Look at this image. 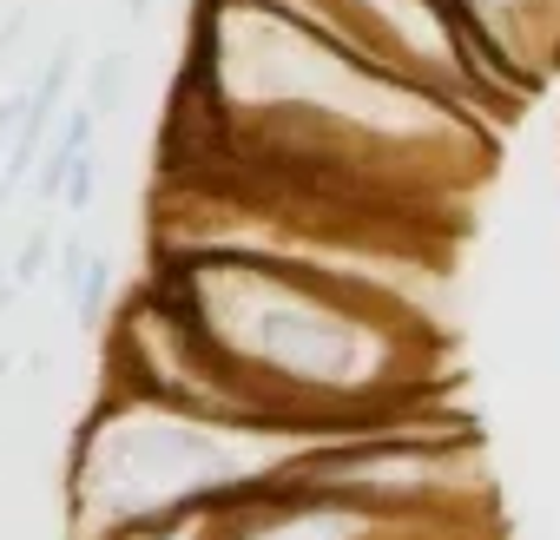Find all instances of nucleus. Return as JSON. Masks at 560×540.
Here are the masks:
<instances>
[{"label":"nucleus","instance_id":"nucleus-7","mask_svg":"<svg viewBox=\"0 0 560 540\" xmlns=\"http://www.w3.org/2000/svg\"><path fill=\"white\" fill-rule=\"evenodd\" d=\"M126 99H132V54H100L93 60V73H86V106L100 113V119H113V113H126Z\"/></svg>","mask_w":560,"mask_h":540},{"label":"nucleus","instance_id":"nucleus-10","mask_svg":"<svg viewBox=\"0 0 560 540\" xmlns=\"http://www.w3.org/2000/svg\"><path fill=\"white\" fill-rule=\"evenodd\" d=\"M119 14H126V21H139V14H152V0H119Z\"/></svg>","mask_w":560,"mask_h":540},{"label":"nucleus","instance_id":"nucleus-9","mask_svg":"<svg viewBox=\"0 0 560 540\" xmlns=\"http://www.w3.org/2000/svg\"><path fill=\"white\" fill-rule=\"evenodd\" d=\"M93 198H100V152H86L80 165H73V178H67V218H86L93 211Z\"/></svg>","mask_w":560,"mask_h":540},{"label":"nucleus","instance_id":"nucleus-8","mask_svg":"<svg viewBox=\"0 0 560 540\" xmlns=\"http://www.w3.org/2000/svg\"><path fill=\"white\" fill-rule=\"evenodd\" d=\"M54 263H60V237H54V224H34V231L21 237L14 263H8V278H14V291H34Z\"/></svg>","mask_w":560,"mask_h":540},{"label":"nucleus","instance_id":"nucleus-5","mask_svg":"<svg viewBox=\"0 0 560 540\" xmlns=\"http://www.w3.org/2000/svg\"><path fill=\"white\" fill-rule=\"evenodd\" d=\"M231 520H237V494L231 501H198V507H172V514H145V520H126L100 540H231Z\"/></svg>","mask_w":560,"mask_h":540},{"label":"nucleus","instance_id":"nucleus-4","mask_svg":"<svg viewBox=\"0 0 560 540\" xmlns=\"http://www.w3.org/2000/svg\"><path fill=\"white\" fill-rule=\"evenodd\" d=\"M60 291H67V304H73L80 324L106 330V317H113V304H119L113 257H100V250L80 244V237H60Z\"/></svg>","mask_w":560,"mask_h":540},{"label":"nucleus","instance_id":"nucleus-6","mask_svg":"<svg viewBox=\"0 0 560 540\" xmlns=\"http://www.w3.org/2000/svg\"><path fill=\"white\" fill-rule=\"evenodd\" d=\"M93 139H100V113L80 99V106H67V126L47 139V152H40V172H34V191L47 198V204H60L67 198V178H73V165L93 152Z\"/></svg>","mask_w":560,"mask_h":540},{"label":"nucleus","instance_id":"nucleus-11","mask_svg":"<svg viewBox=\"0 0 560 540\" xmlns=\"http://www.w3.org/2000/svg\"><path fill=\"white\" fill-rule=\"evenodd\" d=\"M8 369H14V350H0V376H8Z\"/></svg>","mask_w":560,"mask_h":540},{"label":"nucleus","instance_id":"nucleus-1","mask_svg":"<svg viewBox=\"0 0 560 540\" xmlns=\"http://www.w3.org/2000/svg\"><path fill=\"white\" fill-rule=\"evenodd\" d=\"M152 278L172 284V297L298 435H350L416 415L435 383L429 324L357 270L205 250L152 257Z\"/></svg>","mask_w":560,"mask_h":540},{"label":"nucleus","instance_id":"nucleus-2","mask_svg":"<svg viewBox=\"0 0 560 540\" xmlns=\"http://www.w3.org/2000/svg\"><path fill=\"white\" fill-rule=\"evenodd\" d=\"M304 442H324V435L211 422V415L165 409L152 396L100 389V402L86 409L67 448V533L100 540L145 514L257 494L284 474V461Z\"/></svg>","mask_w":560,"mask_h":540},{"label":"nucleus","instance_id":"nucleus-3","mask_svg":"<svg viewBox=\"0 0 560 540\" xmlns=\"http://www.w3.org/2000/svg\"><path fill=\"white\" fill-rule=\"evenodd\" d=\"M462 27L475 106L527 99L560 67V0H442Z\"/></svg>","mask_w":560,"mask_h":540}]
</instances>
